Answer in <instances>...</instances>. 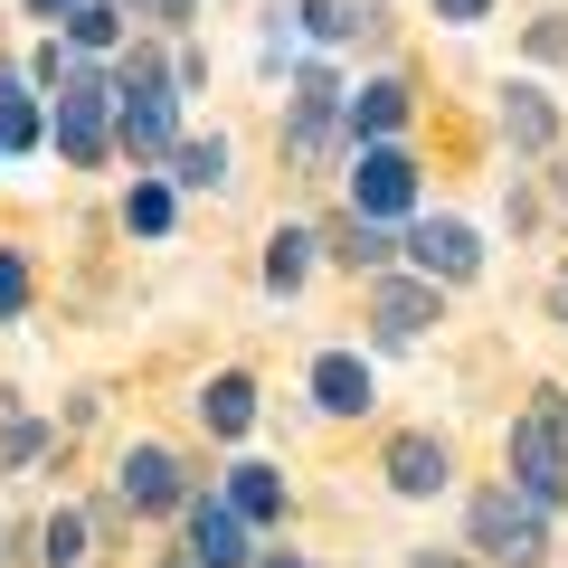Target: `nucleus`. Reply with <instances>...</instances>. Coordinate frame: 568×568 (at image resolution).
I'll list each match as a JSON object with an SVG mask.
<instances>
[{
  "mask_svg": "<svg viewBox=\"0 0 568 568\" xmlns=\"http://www.w3.org/2000/svg\"><path fill=\"white\" fill-rule=\"evenodd\" d=\"M332 152H342V85L304 67L294 77V162H332Z\"/></svg>",
  "mask_w": 568,
  "mask_h": 568,
  "instance_id": "obj_7",
  "label": "nucleus"
},
{
  "mask_svg": "<svg viewBox=\"0 0 568 568\" xmlns=\"http://www.w3.org/2000/svg\"><path fill=\"white\" fill-rule=\"evenodd\" d=\"M256 568H313V559H256Z\"/></svg>",
  "mask_w": 568,
  "mask_h": 568,
  "instance_id": "obj_32",
  "label": "nucleus"
},
{
  "mask_svg": "<svg viewBox=\"0 0 568 568\" xmlns=\"http://www.w3.org/2000/svg\"><path fill=\"white\" fill-rule=\"evenodd\" d=\"M304 265H313V237H304V227H275V237H265V284H275V294H294Z\"/></svg>",
  "mask_w": 568,
  "mask_h": 568,
  "instance_id": "obj_20",
  "label": "nucleus"
},
{
  "mask_svg": "<svg viewBox=\"0 0 568 568\" xmlns=\"http://www.w3.org/2000/svg\"><path fill=\"white\" fill-rule=\"evenodd\" d=\"M407 200H417V162L398 142H361L351 152V209L361 219H407Z\"/></svg>",
  "mask_w": 568,
  "mask_h": 568,
  "instance_id": "obj_5",
  "label": "nucleus"
},
{
  "mask_svg": "<svg viewBox=\"0 0 568 568\" xmlns=\"http://www.w3.org/2000/svg\"><path fill=\"white\" fill-rule=\"evenodd\" d=\"M171 181L181 190H219L227 181V142L209 133V142H171Z\"/></svg>",
  "mask_w": 568,
  "mask_h": 568,
  "instance_id": "obj_17",
  "label": "nucleus"
},
{
  "mask_svg": "<svg viewBox=\"0 0 568 568\" xmlns=\"http://www.w3.org/2000/svg\"><path fill=\"white\" fill-rule=\"evenodd\" d=\"M388 484L407 493V503H426V493H446V446H436V436H426V426H407V436H388Z\"/></svg>",
  "mask_w": 568,
  "mask_h": 568,
  "instance_id": "obj_10",
  "label": "nucleus"
},
{
  "mask_svg": "<svg viewBox=\"0 0 568 568\" xmlns=\"http://www.w3.org/2000/svg\"><path fill=\"white\" fill-rule=\"evenodd\" d=\"M407 568H465V559H446V549H417V559H407Z\"/></svg>",
  "mask_w": 568,
  "mask_h": 568,
  "instance_id": "obj_30",
  "label": "nucleus"
},
{
  "mask_svg": "<svg viewBox=\"0 0 568 568\" xmlns=\"http://www.w3.org/2000/svg\"><path fill=\"white\" fill-rule=\"evenodd\" d=\"M200 417H209V436H246V426H256V379H246V369H219L209 398H200Z\"/></svg>",
  "mask_w": 568,
  "mask_h": 568,
  "instance_id": "obj_15",
  "label": "nucleus"
},
{
  "mask_svg": "<svg viewBox=\"0 0 568 568\" xmlns=\"http://www.w3.org/2000/svg\"><path fill=\"white\" fill-rule=\"evenodd\" d=\"M171 568H200V559H171Z\"/></svg>",
  "mask_w": 568,
  "mask_h": 568,
  "instance_id": "obj_34",
  "label": "nucleus"
},
{
  "mask_svg": "<svg viewBox=\"0 0 568 568\" xmlns=\"http://www.w3.org/2000/svg\"><path fill=\"white\" fill-rule=\"evenodd\" d=\"M511 484L530 493V503H568V388H540V398L511 417Z\"/></svg>",
  "mask_w": 568,
  "mask_h": 568,
  "instance_id": "obj_2",
  "label": "nucleus"
},
{
  "mask_svg": "<svg viewBox=\"0 0 568 568\" xmlns=\"http://www.w3.org/2000/svg\"><path fill=\"white\" fill-rule=\"evenodd\" d=\"M503 123H511V142H521V152H549V142H559V114H549L540 85H511V95H503Z\"/></svg>",
  "mask_w": 568,
  "mask_h": 568,
  "instance_id": "obj_16",
  "label": "nucleus"
},
{
  "mask_svg": "<svg viewBox=\"0 0 568 568\" xmlns=\"http://www.w3.org/2000/svg\"><path fill=\"white\" fill-rule=\"evenodd\" d=\"M114 503L133 511V521H152V511H181V503H190L181 455H171V446H133V455L114 465Z\"/></svg>",
  "mask_w": 568,
  "mask_h": 568,
  "instance_id": "obj_6",
  "label": "nucleus"
},
{
  "mask_svg": "<svg viewBox=\"0 0 568 568\" xmlns=\"http://www.w3.org/2000/svg\"><path fill=\"white\" fill-rule=\"evenodd\" d=\"M123 219H133L142 237H162V227H171V190H162V181H133V200H123Z\"/></svg>",
  "mask_w": 568,
  "mask_h": 568,
  "instance_id": "obj_24",
  "label": "nucleus"
},
{
  "mask_svg": "<svg viewBox=\"0 0 568 568\" xmlns=\"http://www.w3.org/2000/svg\"><path fill=\"white\" fill-rule=\"evenodd\" d=\"M0 152H10V142H0Z\"/></svg>",
  "mask_w": 568,
  "mask_h": 568,
  "instance_id": "obj_35",
  "label": "nucleus"
},
{
  "mask_svg": "<svg viewBox=\"0 0 568 568\" xmlns=\"http://www.w3.org/2000/svg\"><path fill=\"white\" fill-rule=\"evenodd\" d=\"M20 313H29V265L0 246V323H20Z\"/></svg>",
  "mask_w": 568,
  "mask_h": 568,
  "instance_id": "obj_25",
  "label": "nucleus"
},
{
  "mask_svg": "<svg viewBox=\"0 0 568 568\" xmlns=\"http://www.w3.org/2000/svg\"><path fill=\"white\" fill-rule=\"evenodd\" d=\"M95 521H85V511H48V530H39V549H48V568H85L95 559Z\"/></svg>",
  "mask_w": 568,
  "mask_h": 568,
  "instance_id": "obj_18",
  "label": "nucleus"
},
{
  "mask_svg": "<svg viewBox=\"0 0 568 568\" xmlns=\"http://www.w3.org/2000/svg\"><path fill=\"white\" fill-rule=\"evenodd\" d=\"M171 142H181V77H162L152 58H133L114 77V152L171 162Z\"/></svg>",
  "mask_w": 568,
  "mask_h": 568,
  "instance_id": "obj_1",
  "label": "nucleus"
},
{
  "mask_svg": "<svg viewBox=\"0 0 568 568\" xmlns=\"http://www.w3.org/2000/svg\"><path fill=\"white\" fill-rule=\"evenodd\" d=\"M369 20H379L369 0H304V29H313V39H361Z\"/></svg>",
  "mask_w": 568,
  "mask_h": 568,
  "instance_id": "obj_22",
  "label": "nucleus"
},
{
  "mask_svg": "<svg viewBox=\"0 0 568 568\" xmlns=\"http://www.w3.org/2000/svg\"><path fill=\"white\" fill-rule=\"evenodd\" d=\"M530 58H568V20H540V29H530Z\"/></svg>",
  "mask_w": 568,
  "mask_h": 568,
  "instance_id": "obj_27",
  "label": "nucleus"
},
{
  "mask_svg": "<svg viewBox=\"0 0 568 568\" xmlns=\"http://www.w3.org/2000/svg\"><path fill=\"white\" fill-rule=\"evenodd\" d=\"M0 142L29 152L39 142V104H29V77H0Z\"/></svg>",
  "mask_w": 568,
  "mask_h": 568,
  "instance_id": "obj_23",
  "label": "nucleus"
},
{
  "mask_svg": "<svg viewBox=\"0 0 568 568\" xmlns=\"http://www.w3.org/2000/svg\"><path fill=\"white\" fill-rule=\"evenodd\" d=\"M549 304H559V323H568V265H559V284H549Z\"/></svg>",
  "mask_w": 568,
  "mask_h": 568,
  "instance_id": "obj_31",
  "label": "nucleus"
},
{
  "mask_svg": "<svg viewBox=\"0 0 568 568\" xmlns=\"http://www.w3.org/2000/svg\"><path fill=\"white\" fill-rule=\"evenodd\" d=\"M227 511H237L246 530L284 521V474L275 465H227Z\"/></svg>",
  "mask_w": 568,
  "mask_h": 568,
  "instance_id": "obj_14",
  "label": "nucleus"
},
{
  "mask_svg": "<svg viewBox=\"0 0 568 568\" xmlns=\"http://www.w3.org/2000/svg\"><path fill=\"white\" fill-rule=\"evenodd\" d=\"M58 152L77 171H95L104 152H114V77H104V67H67L58 77Z\"/></svg>",
  "mask_w": 568,
  "mask_h": 568,
  "instance_id": "obj_4",
  "label": "nucleus"
},
{
  "mask_svg": "<svg viewBox=\"0 0 568 568\" xmlns=\"http://www.w3.org/2000/svg\"><path fill=\"white\" fill-rule=\"evenodd\" d=\"M67 48H114L123 39V10H104V0H67Z\"/></svg>",
  "mask_w": 568,
  "mask_h": 568,
  "instance_id": "obj_21",
  "label": "nucleus"
},
{
  "mask_svg": "<svg viewBox=\"0 0 568 568\" xmlns=\"http://www.w3.org/2000/svg\"><path fill=\"white\" fill-rule=\"evenodd\" d=\"M407 256H417V275L465 284L474 265H484V237H474L465 219H417V227H407Z\"/></svg>",
  "mask_w": 568,
  "mask_h": 568,
  "instance_id": "obj_9",
  "label": "nucleus"
},
{
  "mask_svg": "<svg viewBox=\"0 0 568 568\" xmlns=\"http://www.w3.org/2000/svg\"><path fill=\"white\" fill-rule=\"evenodd\" d=\"M190 559L200 568H246V521L227 503H190Z\"/></svg>",
  "mask_w": 568,
  "mask_h": 568,
  "instance_id": "obj_11",
  "label": "nucleus"
},
{
  "mask_svg": "<svg viewBox=\"0 0 568 568\" xmlns=\"http://www.w3.org/2000/svg\"><path fill=\"white\" fill-rule=\"evenodd\" d=\"M313 398H323L332 417H361V407L379 398V388H369V361L361 351H323V361H313Z\"/></svg>",
  "mask_w": 568,
  "mask_h": 568,
  "instance_id": "obj_12",
  "label": "nucleus"
},
{
  "mask_svg": "<svg viewBox=\"0 0 568 568\" xmlns=\"http://www.w3.org/2000/svg\"><path fill=\"white\" fill-rule=\"evenodd\" d=\"M369 313H379L388 342H417V332L446 313V284H436V275H379V284H369Z\"/></svg>",
  "mask_w": 568,
  "mask_h": 568,
  "instance_id": "obj_8",
  "label": "nucleus"
},
{
  "mask_svg": "<svg viewBox=\"0 0 568 568\" xmlns=\"http://www.w3.org/2000/svg\"><path fill=\"white\" fill-rule=\"evenodd\" d=\"M436 10H446V20H484L493 0H436Z\"/></svg>",
  "mask_w": 568,
  "mask_h": 568,
  "instance_id": "obj_29",
  "label": "nucleus"
},
{
  "mask_svg": "<svg viewBox=\"0 0 568 568\" xmlns=\"http://www.w3.org/2000/svg\"><path fill=\"white\" fill-rule=\"evenodd\" d=\"M123 10H133V20H190L200 0H123Z\"/></svg>",
  "mask_w": 568,
  "mask_h": 568,
  "instance_id": "obj_28",
  "label": "nucleus"
},
{
  "mask_svg": "<svg viewBox=\"0 0 568 568\" xmlns=\"http://www.w3.org/2000/svg\"><path fill=\"white\" fill-rule=\"evenodd\" d=\"M332 237H342V246H332V256H342V265H369V275H379V265H388V219H361V209H351V219L332 227Z\"/></svg>",
  "mask_w": 568,
  "mask_h": 568,
  "instance_id": "obj_19",
  "label": "nucleus"
},
{
  "mask_svg": "<svg viewBox=\"0 0 568 568\" xmlns=\"http://www.w3.org/2000/svg\"><path fill=\"white\" fill-rule=\"evenodd\" d=\"M342 114H351V142H388V133L407 123V85H398V77H369Z\"/></svg>",
  "mask_w": 568,
  "mask_h": 568,
  "instance_id": "obj_13",
  "label": "nucleus"
},
{
  "mask_svg": "<svg viewBox=\"0 0 568 568\" xmlns=\"http://www.w3.org/2000/svg\"><path fill=\"white\" fill-rule=\"evenodd\" d=\"M39 10H48V20H58V10H67V0H39Z\"/></svg>",
  "mask_w": 568,
  "mask_h": 568,
  "instance_id": "obj_33",
  "label": "nucleus"
},
{
  "mask_svg": "<svg viewBox=\"0 0 568 568\" xmlns=\"http://www.w3.org/2000/svg\"><path fill=\"white\" fill-rule=\"evenodd\" d=\"M465 530H474V549H484V559H503V568H540V559H549V511L530 503L521 484H493V493H474Z\"/></svg>",
  "mask_w": 568,
  "mask_h": 568,
  "instance_id": "obj_3",
  "label": "nucleus"
},
{
  "mask_svg": "<svg viewBox=\"0 0 568 568\" xmlns=\"http://www.w3.org/2000/svg\"><path fill=\"white\" fill-rule=\"evenodd\" d=\"M67 67H77V48H67V39H48V48H39V58H29V77H48V85H58V77H67Z\"/></svg>",
  "mask_w": 568,
  "mask_h": 568,
  "instance_id": "obj_26",
  "label": "nucleus"
}]
</instances>
